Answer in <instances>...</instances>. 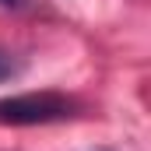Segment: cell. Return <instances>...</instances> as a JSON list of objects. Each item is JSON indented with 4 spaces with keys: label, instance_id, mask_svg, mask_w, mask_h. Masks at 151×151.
I'll return each instance as SVG.
<instances>
[{
    "label": "cell",
    "instance_id": "cell-1",
    "mask_svg": "<svg viewBox=\"0 0 151 151\" xmlns=\"http://www.w3.org/2000/svg\"><path fill=\"white\" fill-rule=\"evenodd\" d=\"M77 113V102L60 91H25L0 99V123L7 127H42V123H60Z\"/></svg>",
    "mask_w": 151,
    "mask_h": 151
},
{
    "label": "cell",
    "instance_id": "cell-2",
    "mask_svg": "<svg viewBox=\"0 0 151 151\" xmlns=\"http://www.w3.org/2000/svg\"><path fill=\"white\" fill-rule=\"evenodd\" d=\"M18 74H21V60H18L11 49H4V46H0V84H4V81H11V77H18Z\"/></svg>",
    "mask_w": 151,
    "mask_h": 151
},
{
    "label": "cell",
    "instance_id": "cell-3",
    "mask_svg": "<svg viewBox=\"0 0 151 151\" xmlns=\"http://www.w3.org/2000/svg\"><path fill=\"white\" fill-rule=\"evenodd\" d=\"M21 4H25V0H0V7H7V11H18Z\"/></svg>",
    "mask_w": 151,
    "mask_h": 151
}]
</instances>
